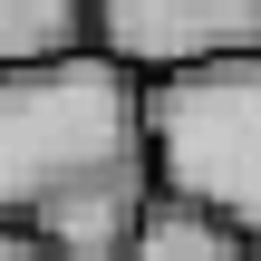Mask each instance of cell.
Here are the masks:
<instances>
[{
	"label": "cell",
	"mask_w": 261,
	"mask_h": 261,
	"mask_svg": "<svg viewBox=\"0 0 261 261\" xmlns=\"http://www.w3.org/2000/svg\"><path fill=\"white\" fill-rule=\"evenodd\" d=\"M116 261H242V242H232L223 223H203L194 203H165V194H155L145 223H136V242Z\"/></svg>",
	"instance_id": "5b68a950"
},
{
	"label": "cell",
	"mask_w": 261,
	"mask_h": 261,
	"mask_svg": "<svg viewBox=\"0 0 261 261\" xmlns=\"http://www.w3.org/2000/svg\"><path fill=\"white\" fill-rule=\"evenodd\" d=\"M0 261H39V252H29V242H19V232H0Z\"/></svg>",
	"instance_id": "8992f818"
},
{
	"label": "cell",
	"mask_w": 261,
	"mask_h": 261,
	"mask_svg": "<svg viewBox=\"0 0 261 261\" xmlns=\"http://www.w3.org/2000/svg\"><path fill=\"white\" fill-rule=\"evenodd\" d=\"M145 174L232 242H261V48L145 87Z\"/></svg>",
	"instance_id": "7a4b0ae2"
},
{
	"label": "cell",
	"mask_w": 261,
	"mask_h": 261,
	"mask_svg": "<svg viewBox=\"0 0 261 261\" xmlns=\"http://www.w3.org/2000/svg\"><path fill=\"white\" fill-rule=\"evenodd\" d=\"M87 48L107 68H126L136 87L223 68L261 48V0H97L87 10Z\"/></svg>",
	"instance_id": "3957f363"
},
{
	"label": "cell",
	"mask_w": 261,
	"mask_h": 261,
	"mask_svg": "<svg viewBox=\"0 0 261 261\" xmlns=\"http://www.w3.org/2000/svg\"><path fill=\"white\" fill-rule=\"evenodd\" d=\"M242 261H261V242H242Z\"/></svg>",
	"instance_id": "52a82bcc"
},
{
	"label": "cell",
	"mask_w": 261,
	"mask_h": 261,
	"mask_svg": "<svg viewBox=\"0 0 261 261\" xmlns=\"http://www.w3.org/2000/svg\"><path fill=\"white\" fill-rule=\"evenodd\" d=\"M145 174V87L97 48L0 68V232H39L87 194H136Z\"/></svg>",
	"instance_id": "6da1fadb"
},
{
	"label": "cell",
	"mask_w": 261,
	"mask_h": 261,
	"mask_svg": "<svg viewBox=\"0 0 261 261\" xmlns=\"http://www.w3.org/2000/svg\"><path fill=\"white\" fill-rule=\"evenodd\" d=\"M87 48V0H0V68H39Z\"/></svg>",
	"instance_id": "277c9868"
}]
</instances>
